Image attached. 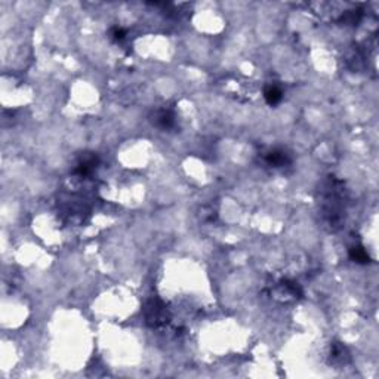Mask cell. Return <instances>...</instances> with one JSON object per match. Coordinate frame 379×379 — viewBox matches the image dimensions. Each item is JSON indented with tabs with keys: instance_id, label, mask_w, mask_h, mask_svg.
Returning <instances> with one entry per match:
<instances>
[{
	"instance_id": "1",
	"label": "cell",
	"mask_w": 379,
	"mask_h": 379,
	"mask_svg": "<svg viewBox=\"0 0 379 379\" xmlns=\"http://www.w3.org/2000/svg\"><path fill=\"white\" fill-rule=\"evenodd\" d=\"M145 318L151 326H160L167 321V311L160 299H150L145 307Z\"/></svg>"
},
{
	"instance_id": "2",
	"label": "cell",
	"mask_w": 379,
	"mask_h": 379,
	"mask_svg": "<svg viewBox=\"0 0 379 379\" xmlns=\"http://www.w3.org/2000/svg\"><path fill=\"white\" fill-rule=\"evenodd\" d=\"M153 125L162 130H169V129H174L177 125V120H175V114L170 110H159L154 114V119H153Z\"/></svg>"
},
{
	"instance_id": "3",
	"label": "cell",
	"mask_w": 379,
	"mask_h": 379,
	"mask_svg": "<svg viewBox=\"0 0 379 379\" xmlns=\"http://www.w3.org/2000/svg\"><path fill=\"white\" fill-rule=\"evenodd\" d=\"M266 162L271 167H285L291 164V156L283 150H271L266 154Z\"/></svg>"
},
{
	"instance_id": "4",
	"label": "cell",
	"mask_w": 379,
	"mask_h": 379,
	"mask_svg": "<svg viewBox=\"0 0 379 379\" xmlns=\"http://www.w3.org/2000/svg\"><path fill=\"white\" fill-rule=\"evenodd\" d=\"M98 166V157L97 156H83L82 160L77 163L74 174L79 177H88Z\"/></svg>"
},
{
	"instance_id": "5",
	"label": "cell",
	"mask_w": 379,
	"mask_h": 379,
	"mask_svg": "<svg viewBox=\"0 0 379 379\" xmlns=\"http://www.w3.org/2000/svg\"><path fill=\"white\" fill-rule=\"evenodd\" d=\"M264 98L270 105H277L283 98V92L280 88L271 85V86H267L266 90H264Z\"/></svg>"
},
{
	"instance_id": "6",
	"label": "cell",
	"mask_w": 379,
	"mask_h": 379,
	"mask_svg": "<svg viewBox=\"0 0 379 379\" xmlns=\"http://www.w3.org/2000/svg\"><path fill=\"white\" fill-rule=\"evenodd\" d=\"M350 258L353 259L354 262H358V264H367L370 261L366 249L363 246H354V248H351L350 249Z\"/></svg>"
},
{
	"instance_id": "7",
	"label": "cell",
	"mask_w": 379,
	"mask_h": 379,
	"mask_svg": "<svg viewBox=\"0 0 379 379\" xmlns=\"http://www.w3.org/2000/svg\"><path fill=\"white\" fill-rule=\"evenodd\" d=\"M330 357H332L333 362L344 363V358L348 357V354H347L345 347H342L339 344H333V345H332V351H330Z\"/></svg>"
},
{
	"instance_id": "8",
	"label": "cell",
	"mask_w": 379,
	"mask_h": 379,
	"mask_svg": "<svg viewBox=\"0 0 379 379\" xmlns=\"http://www.w3.org/2000/svg\"><path fill=\"white\" fill-rule=\"evenodd\" d=\"M110 37L113 39L114 42H122L123 39L126 37V30L122 28V27H114L110 31Z\"/></svg>"
}]
</instances>
